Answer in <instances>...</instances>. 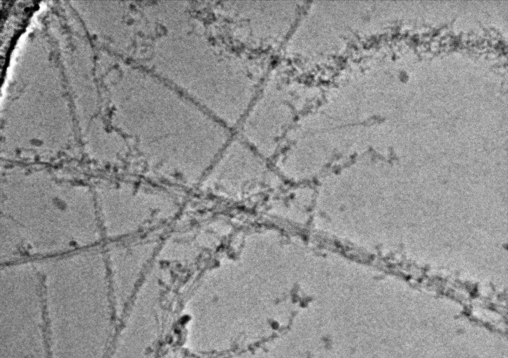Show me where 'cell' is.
Returning <instances> with one entry per match:
<instances>
[{
	"label": "cell",
	"instance_id": "obj_1",
	"mask_svg": "<svg viewBox=\"0 0 508 358\" xmlns=\"http://www.w3.org/2000/svg\"><path fill=\"white\" fill-rule=\"evenodd\" d=\"M192 17L185 9L168 22L155 48L156 66L169 85L234 127L267 75L268 59L220 43Z\"/></svg>",
	"mask_w": 508,
	"mask_h": 358
},
{
	"label": "cell",
	"instance_id": "obj_2",
	"mask_svg": "<svg viewBox=\"0 0 508 358\" xmlns=\"http://www.w3.org/2000/svg\"><path fill=\"white\" fill-rule=\"evenodd\" d=\"M305 76L285 62L269 69L241 120L243 136L258 145H271L290 131L323 92Z\"/></svg>",
	"mask_w": 508,
	"mask_h": 358
},
{
	"label": "cell",
	"instance_id": "obj_3",
	"mask_svg": "<svg viewBox=\"0 0 508 358\" xmlns=\"http://www.w3.org/2000/svg\"><path fill=\"white\" fill-rule=\"evenodd\" d=\"M304 7L301 1L224 2L216 11L241 46L267 51L288 41Z\"/></svg>",
	"mask_w": 508,
	"mask_h": 358
}]
</instances>
